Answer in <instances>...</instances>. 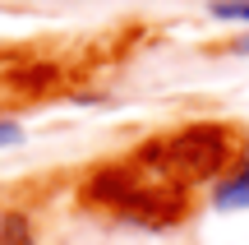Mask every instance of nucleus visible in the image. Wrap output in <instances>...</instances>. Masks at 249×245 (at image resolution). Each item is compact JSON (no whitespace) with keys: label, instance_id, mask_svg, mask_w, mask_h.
Masks as SVG:
<instances>
[{"label":"nucleus","instance_id":"5","mask_svg":"<svg viewBox=\"0 0 249 245\" xmlns=\"http://www.w3.org/2000/svg\"><path fill=\"white\" fill-rule=\"evenodd\" d=\"M208 14L217 23H240L249 28V0H208Z\"/></svg>","mask_w":249,"mask_h":245},{"label":"nucleus","instance_id":"3","mask_svg":"<svg viewBox=\"0 0 249 245\" xmlns=\"http://www.w3.org/2000/svg\"><path fill=\"white\" fill-rule=\"evenodd\" d=\"M208 204H213L217 213H249V148H245L240 162H235V171L222 176V181L208 190Z\"/></svg>","mask_w":249,"mask_h":245},{"label":"nucleus","instance_id":"2","mask_svg":"<svg viewBox=\"0 0 249 245\" xmlns=\"http://www.w3.org/2000/svg\"><path fill=\"white\" fill-rule=\"evenodd\" d=\"M249 134L235 120H180L171 130L139 139L129 148V157L143 171L161 176V181L180 185V190H213L222 176L235 171V162L245 157Z\"/></svg>","mask_w":249,"mask_h":245},{"label":"nucleus","instance_id":"1","mask_svg":"<svg viewBox=\"0 0 249 245\" xmlns=\"http://www.w3.org/2000/svg\"><path fill=\"white\" fill-rule=\"evenodd\" d=\"M74 204L88 218L134 231H176L194 218V190H180V185L143 171L129 153L92 162L74 185Z\"/></svg>","mask_w":249,"mask_h":245},{"label":"nucleus","instance_id":"6","mask_svg":"<svg viewBox=\"0 0 249 245\" xmlns=\"http://www.w3.org/2000/svg\"><path fill=\"white\" fill-rule=\"evenodd\" d=\"M18 139H23V125H18V120H0V148L18 144Z\"/></svg>","mask_w":249,"mask_h":245},{"label":"nucleus","instance_id":"4","mask_svg":"<svg viewBox=\"0 0 249 245\" xmlns=\"http://www.w3.org/2000/svg\"><path fill=\"white\" fill-rule=\"evenodd\" d=\"M0 245H42L33 213L9 208V204H5V208H0Z\"/></svg>","mask_w":249,"mask_h":245},{"label":"nucleus","instance_id":"7","mask_svg":"<svg viewBox=\"0 0 249 245\" xmlns=\"http://www.w3.org/2000/svg\"><path fill=\"white\" fill-rule=\"evenodd\" d=\"M222 51H226V56H249V33L231 37V42H222Z\"/></svg>","mask_w":249,"mask_h":245}]
</instances>
